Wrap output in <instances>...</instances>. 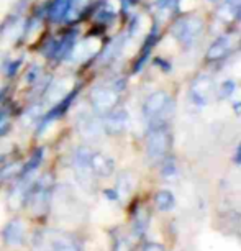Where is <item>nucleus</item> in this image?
I'll return each mask as SVG.
<instances>
[{
  "mask_svg": "<svg viewBox=\"0 0 241 251\" xmlns=\"http://www.w3.org/2000/svg\"><path fill=\"white\" fill-rule=\"evenodd\" d=\"M202 30H204V22H202V18L187 17V18L179 20L176 25H174L172 33L181 43L191 45L202 35Z\"/></svg>",
  "mask_w": 241,
  "mask_h": 251,
  "instance_id": "20e7f679",
  "label": "nucleus"
},
{
  "mask_svg": "<svg viewBox=\"0 0 241 251\" xmlns=\"http://www.w3.org/2000/svg\"><path fill=\"white\" fill-rule=\"evenodd\" d=\"M235 161H236L238 164H241V146L238 148V153H236V156H235Z\"/></svg>",
  "mask_w": 241,
  "mask_h": 251,
  "instance_id": "bb28decb",
  "label": "nucleus"
},
{
  "mask_svg": "<svg viewBox=\"0 0 241 251\" xmlns=\"http://www.w3.org/2000/svg\"><path fill=\"white\" fill-rule=\"evenodd\" d=\"M10 128V120H8L7 112H0V136H3Z\"/></svg>",
  "mask_w": 241,
  "mask_h": 251,
  "instance_id": "a878e982",
  "label": "nucleus"
},
{
  "mask_svg": "<svg viewBox=\"0 0 241 251\" xmlns=\"http://www.w3.org/2000/svg\"><path fill=\"white\" fill-rule=\"evenodd\" d=\"M77 128L84 136L92 138V136H97L102 131V125L96 117L91 115V113H82V115H79L77 118Z\"/></svg>",
  "mask_w": 241,
  "mask_h": 251,
  "instance_id": "ddd939ff",
  "label": "nucleus"
},
{
  "mask_svg": "<svg viewBox=\"0 0 241 251\" xmlns=\"http://www.w3.org/2000/svg\"><path fill=\"white\" fill-rule=\"evenodd\" d=\"M214 91V80L210 75H200L192 82L191 86V99L197 105H205L209 102V97Z\"/></svg>",
  "mask_w": 241,
  "mask_h": 251,
  "instance_id": "0eeeda50",
  "label": "nucleus"
},
{
  "mask_svg": "<svg viewBox=\"0 0 241 251\" xmlns=\"http://www.w3.org/2000/svg\"><path fill=\"white\" fill-rule=\"evenodd\" d=\"M126 126H128V113L121 110V108L120 110L108 112L105 122H103V128L110 135L121 133V131L126 130Z\"/></svg>",
  "mask_w": 241,
  "mask_h": 251,
  "instance_id": "9d476101",
  "label": "nucleus"
},
{
  "mask_svg": "<svg viewBox=\"0 0 241 251\" xmlns=\"http://www.w3.org/2000/svg\"><path fill=\"white\" fill-rule=\"evenodd\" d=\"M48 235L51 238L43 241L48 251H79L77 246L74 245V241L69 240L68 236L61 233H48Z\"/></svg>",
  "mask_w": 241,
  "mask_h": 251,
  "instance_id": "4468645a",
  "label": "nucleus"
},
{
  "mask_svg": "<svg viewBox=\"0 0 241 251\" xmlns=\"http://www.w3.org/2000/svg\"><path fill=\"white\" fill-rule=\"evenodd\" d=\"M41 117H43V103H35L30 108H26L25 115H23V122L26 125H31V123H40Z\"/></svg>",
  "mask_w": 241,
  "mask_h": 251,
  "instance_id": "aec40b11",
  "label": "nucleus"
},
{
  "mask_svg": "<svg viewBox=\"0 0 241 251\" xmlns=\"http://www.w3.org/2000/svg\"><path fill=\"white\" fill-rule=\"evenodd\" d=\"M96 18L102 23H110L113 18H115V12H112L110 8H107V7H102L100 10H98Z\"/></svg>",
  "mask_w": 241,
  "mask_h": 251,
  "instance_id": "5701e85b",
  "label": "nucleus"
},
{
  "mask_svg": "<svg viewBox=\"0 0 241 251\" xmlns=\"http://www.w3.org/2000/svg\"><path fill=\"white\" fill-rule=\"evenodd\" d=\"M123 43H125V36L115 38V40H113L112 43L105 48V51H103V54H102V58H100L102 63H110V61L115 59L117 56L120 54L121 48H123Z\"/></svg>",
  "mask_w": 241,
  "mask_h": 251,
  "instance_id": "f3484780",
  "label": "nucleus"
},
{
  "mask_svg": "<svg viewBox=\"0 0 241 251\" xmlns=\"http://www.w3.org/2000/svg\"><path fill=\"white\" fill-rule=\"evenodd\" d=\"M169 107V96L164 91L153 92L143 103V113L148 118H156L164 113Z\"/></svg>",
  "mask_w": 241,
  "mask_h": 251,
  "instance_id": "423d86ee",
  "label": "nucleus"
},
{
  "mask_svg": "<svg viewBox=\"0 0 241 251\" xmlns=\"http://www.w3.org/2000/svg\"><path fill=\"white\" fill-rule=\"evenodd\" d=\"M89 164H91L92 173L97 174V176H100V177H107L113 173V161L102 153H92L91 151Z\"/></svg>",
  "mask_w": 241,
  "mask_h": 251,
  "instance_id": "9b49d317",
  "label": "nucleus"
},
{
  "mask_svg": "<svg viewBox=\"0 0 241 251\" xmlns=\"http://www.w3.org/2000/svg\"><path fill=\"white\" fill-rule=\"evenodd\" d=\"M43 156H45V150L43 148H38L35 153H33L31 159L28 161V163L22 168V171H20V174H18V177L26 176V174H31L33 171H35L38 166H40L41 161H43Z\"/></svg>",
  "mask_w": 241,
  "mask_h": 251,
  "instance_id": "6ab92c4d",
  "label": "nucleus"
},
{
  "mask_svg": "<svg viewBox=\"0 0 241 251\" xmlns=\"http://www.w3.org/2000/svg\"><path fill=\"white\" fill-rule=\"evenodd\" d=\"M40 71H41L40 66L33 64L26 73V82L28 84H38V79H40V75H41Z\"/></svg>",
  "mask_w": 241,
  "mask_h": 251,
  "instance_id": "b1692460",
  "label": "nucleus"
},
{
  "mask_svg": "<svg viewBox=\"0 0 241 251\" xmlns=\"http://www.w3.org/2000/svg\"><path fill=\"white\" fill-rule=\"evenodd\" d=\"M156 203L161 210H168V208L172 207L174 203V199H172V194L168 192V191H161L158 196H156Z\"/></svg>",
  "mask_w": 241,
  "mask_h": 251,
  "instance_id": "4be33fe9",
  "label": "nucleus"
},
{
  "mask_svg": "<svg viewBox=\"0 0 241 251\" xmlns=\"http://www.w3.org/2000/svg\"><path fill=\"white\" fill-rule=\"evenodd\" d=\"M176 3H177V0H158V2H156V8H158L159 12H169V10H172Z\"/></svg>",
  "mask_w": 241,
  "mask_h": 251,
  "instance_id": "393cba45",
  "label": "nucleus"
},
{
  "mask_svg": "<svg viewBox=\"0 0 241 251\" xmlns=\"http://www.w3.org/2000/svg\"><path fill=\"white\" fill-rule=\"evenodd\" d=\"M89 5V0H54L49 7L51 22H72Z\"/></svg>",
  "mask_w": 241,
  "mask_h": 251,
  "instance_id": "f257e3e1",
  "label": "nucleus"
},
{
  "mask_svg": "<svg viewBox=\"0 0 241 251\" xmlns=\"http://www.w3.org/2000/svg\"><path fill=\"white\" fill-rule=\"evenodd\" d=\"M236 91V82L231 79H226L218 86V97L220 99H228L235 94Z\"/></svg>",
  "mask_w": 241,
  "mask_h": 251,
  "instance_id": "412c9836",
  "label": "nucleus"
},
{
  "mask_svg": "<svg viewBox=\"0 0 241 251\" xmlns=\"http://www.w3.org/2000/svg\"><path fill=\"white\" fill-rule=\"evenodd\" d=\"M2 235L8 245H22L25 240V225L20 220H13L5 226Z\"/></svg>",
  "mask_w": 241,
  "mask_h": 251,
  "instance_id": "2eb2a0df",
  "label": "nucleus"
},
{
  "mask_svg": "<svg viewBox=\"0 0 241 251\" xmlns=\"http://www.w3.org/2000/svg\"><path fill=\"white\" fill-rule=\"evenodd\" d=\"M238 38H240L238 35H223V36H220L218 40H215L214 43L210 45L209 51H207V59L215 61V59L225 58V56L235 48Z\"/></svg>",
  "mask_w": 241,
  "mask_h": 251,
  "instance_id": "1a4fd4ad",
  "label": "nucleus"
},
{
  "mask_svg": "<svg viewBox=\"0 0 241 251\" xmlns=\"http://www.w3.org/2000/svg\"><path fill=\"white\" fill-rule=\"evenodd\" d=\"M212 2H220V0H212Z\"/></svg>",
  "mask_w": 241,
  "mask_h": 251,
  "instance_id": "c85d7f7f",
  "label": "nucleus"
},
{
  "mask_svg": "<svg viewBox=\"0 0 241 251\" xmlns=\"http://www.w3.org/2000/svg\"><path fill=\"white\" fill-rule=\"evenodd\" d=\"M241 10V0H226L223 5L220 7L218 15L223 18V20H231L240 13Z\"/></svg>",
  "mask_w": 241,
  "mask_h": 251,
  "instance_id": "a211bd4d",
  "label": "nucleus"
},
{
  "mask_svg": "<svg viewBox=\"0 0 241 251\" xmlns=\"http://www.w3.org/2000/svg\"><path fill=\"white\" fill-rule=\"evenodd\" d=\"M156 40H158V28H153V33L148 36V40L145 41V46H143V51H141V54H140V59L136 61V64H135V73H140V69L143 68L145 63L148 61L149 58V54H151V48L154 46L156 43Z\"/></svg>",
  "mask_w": 241,
  "mask_h": 251,
  "instance_id": "dca6fc26",
  "label": "nucleus"
},
{
  "mask_svg": "<svg viewBox=\"0 0 241 251\" xmlns=\"http://www.w3.org/2000/svg\"><path fill=\"white\" fill-rule=\"evenodd\" d=\"M75 94L77 92H71L69 96H64V99L63 100H59L56 105L51 108V110L46 113L45 117H41V120H40V125H38V135L40 133H43V131L48 128V126L53 123L54 120H58L59 117H63L64 113H66V110L71 107V103L74 102V99H75Z\"/></svg>",
  "mask_w": 241,
  "mask_h": 251,
  "instance_id": "6e6552de",
  "label": "nucleus"
},
{
  "mask_svg": "<svg viewBox=\"0 0 241 251\" xmlns=\"http://www.w3.org/2000/svg\"><path fill=\"white\" fill-rule=\"evenodd\" d=\"M120 96L113 86H97L91 92V103L97 113H108L117 107Z\"/></svg>",
  "mask_w": 241,
  "mask_h": 251,
  "instance_id": "7ed1b4c3",
  "label": "nucleus"
},
{
  "mask_svg": "<svg viewBox=\"0 0 241 251\" xmlns=\"http://www.w3.org/2000/svg\"><path fill=\"white\" fill-rule=\"evenodd\" d=\"M166 151V133L161 128H154L148 138V154L151 158L158 159Z\"/></svg>",
  "mask_w": 241,
  "mask_h": 251,
  "instance_id": "f8f14e48",
  "label": "nucleus"
},
{
  "mask_svg": "<svg viewBox=\"0 0 241 251\" xmlns=\"http://www.w3.org/2000/svg\"><path fill=\"white\" fill-rule=\"evenodd\" d=\"M75 38H77V31L72 30L68 35H64L59 40H53L46 43L43 53L48 56L49 59H68L72 54V50L75 46Z\"/></svg>",
  "mask_w": 241,
  "mask_h": 251,
  "instance_id": "39448f33",
  "label": "nucleus"
},
{
  "mask_svg": "<svg viewBox=\"0 0 241 251\" xmlns=\"http://www.w3.org/2000/svg\"><path fill=\"white\" fill-rule=\"evenodd\" d=\"M51 189H53V181H51L49 176H45L36 184L33 182L25 202H28V205H30V208L36 215L43 214L46 210V207H48V202L51 197Z\"/></svg>",
  "mask_w": 241,
  "mask_h": 251,
  "instance_id": "f03ea898",
  "label": "nucleus"
},
{
  "mask_svg": "<svg viewBox=\"0 0 241 251\" xmlns=\"http://www.w3.org/2000/svg\"><path fill=\"white\" fill-rule=\"evenodd\" d=\"M238 15H240V23H241V10H240V13H238Z\"/></svg>",
  "mask_w": 241,
  "mask_h": 251,
  "instance_id": "cd10ccee",
  "label": "nucleus"
}]
</instances>
